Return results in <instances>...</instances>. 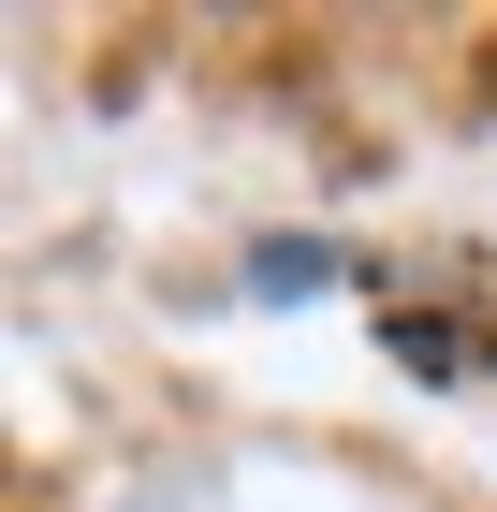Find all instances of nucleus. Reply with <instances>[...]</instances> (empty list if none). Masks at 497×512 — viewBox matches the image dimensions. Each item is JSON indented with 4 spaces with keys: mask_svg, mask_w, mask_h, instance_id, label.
I'll list each match as a JSON object with an SVG mask.
<instances>
[]
</instances>
